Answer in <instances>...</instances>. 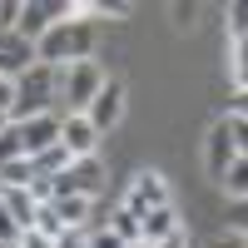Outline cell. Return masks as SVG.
<instances>
[{
	"instance_id": "5",
	"label": "cell",
	"mask_w": 248,
	"mask_h": 248,
	"mask_svg": "<svg viewBox=\"0 0 248 248\" xmlns=\"http://www.w3.org/2000/svg\"><path fill=\"white\" fill-rule=\"evenodd\" d=\"M50 184H55V199H65V194H85V199H94L99 189H105V164H99V154L75 159L70 169H65V174H55Z\"/></svg>"
},
{
	"instance_id": "3",
	"label": "cell",
	"mask_w": 248,
	"mask_h": 248,
	"mask_svg": "<svg viewBox=\"0 0 248 248\" xmlns=\"http://www.w3.org/2000/svg\"><path fill=\"white\" fill-rule=\"evenodd\" d=\"M105 65L99 60H79V65H65L60 70V85H55V99H65V114H85L90 99L99 94V85H105Z\"/></svg>"
},
{
	"instance_id": "18",
	"label": "cell",
	"mask_w": 248,
	"mask_h": 248,
	"mask_svg": "<svg viewBox=\"0 0 248 248\" xmlns=\"http://www.w3.org/2000/svg\"><path fill=\"white\" fill-rule=\"evenodd\" d=\"M223 30H229V45H243V35H248V10L238 5V0L223 10Z\"/></svg>"
},
{
	"instance_id": "28",
	"label": "cell",
	"mask_w": 248,
	"mask_h": 248,
	"mask_svg": "<svg viewBox=\"0 0 248 248\" xmlns=\"http://www.w3.org/2000/svg\"><path fill=\"white\" fill-rule=\"evenodd\" d=\"M10 105H15V79H0V114L10 119Z\"/></svg>"
},
{
	"instance_id": "6",
	"label": "cell",
	"mask_w": 248,
	"mask_h": 248,
	"mask_svg": "<svg viewBox=\"0 0 248 248\" xmlns=\"http://www.w3.org/2000/svg\"><path fill=\"white\" fill-rule=\"evenodd\" d=\"M85 119L94 124V134H109L114 124L124 119V79H119V75H109L105 85H99V94L90 99V109H85Z\"/></svg>"
},
{
	"instance_id": "2",
	"label": "cell",
	"mask_w": 248,
	"mask_h": 248,
	"mask_svg": "<svg viewBox=\"0 0 248 248\" xmlns=\"http://www.w3.org/2000/svg\"><path fill=\"white\" fill-rule=\"evenodd\" d=\"M55 85H60V70H50V65H35L15 79V105H10V124H25V119H35V114H50V105H55Z\"/></svg>"
},
{
	"instance_id": "24",
	"label": "cell",
	"mask_w": 248,
	"mask_h": 248,
	"mask_svg": "<svg viewBox=\"0 0 248 248\" xmlns=\"http://www.w3.org/2000/svg\"><path fill=\"white\" fill-rule=\"evenodd\" d=\"M20 233H25V229H20V223H15L5 209H0V243H10V248H15V243H20Z\"/></svg>"
},
{
	"instance_id": "7",
	"label": "cell",
	"mask_w": 248,
	"mask_h": 248,
	"mask_svg": "<svg viewBox=\"0 0 248 248\" xmlns=\"http://www.w3.org/2000/svg\"><path fill=\"white\" fill-rule=\"evenodd\" d=\"M60 149H65L70 159H90V154H99L94 124H90L85 114H60Z\"/></svg>"
},
{
	"instance_id": "1",
	"label": "cell",
	"mask_w": 248,
	"mask_h": 248,
	"mask_svg": "<svg viewBox=\"0 0 248 248\" xmlns=\"http://www.w3.org/2000/svg\"><path fill=\"white\" fill-rule=\"evenodd\" d=\"M35 60L50 70L79 65V60H94V25H79V20H60L45 35L35 40Z\"/></svg>"
},
{
	"instance_id": "11",
	"label": "cell",
	"mask_w": 248,
	"mask_h": 248,
	"mask_svg": "<svg viewBox=\"0 0 248 248\" xmlns=\"http://www.w3.org/2000/svg\"><path fill=\"white\" fill-rule=\"evenodd\" d=\"M50 209H55V218L65 223V229H90V209H94V199H85V194H65V199H55Z\"/></svg>"
},
{
	"instance_id": "16",
	"label": "cell",
	"mask_w": 248,
	"mask_h": 248,
	"mask_svg": "<svg viewBox=\"0 0 248 248\" xmlns=\"http://www.w3.org/2000/svg\"><path fill=\"white\" fill-rule=\"evenodd\" d=\"M70 164H75V159L55 144V149H45V154H35V159H30V169H35V179H55V174H65Z\"/></svg>"
},
{
	"instance_id": "27",
	"label": "cell",
	"mask_w": 248,
	"mask_h": 248,
	"mask_svg": "<svg viewBox=\"0 0 248 248\" xmlns=\"http://www.w3.org/2000/svg\"><path fill=\"white\" fill-rule=\"evenodd\" d=\"M15 248H55V243H50L45 233H35V229H25V233H20V243H15Z\"/></svg>"
},
{
	"instance_id": "31",
	"label": "cell",
	"mask_w": 248,
	"mask_h": 248,
	"mask_svg": "<svg viewBox=\"0 0 248 248\" xmlns=\"http://www.w3.org/2000/svg\"><path fill=\"white\" fill-rule=\"evenodd\" d=\"M129 248H154V243H144V238H139V243H129Z\"/></svg>"
},
{
	"instance_id": "17",
	"label": "cell",
	"mask_w": 248,
	"mask_h": 248,
	"mask_svg": "<svg viewBox=\"0 0 248 248\" xmlns=\"http://www.w3.org/2000/svg\"><path fill=\"white\" fill-rule=\"evenodd\" d=\"M30 179H35L30 159H10V164H0V189H30Z\"/></svg>"
},
{
	"instance_id": "12",
	"label": "cell",
	"mask_w": 248,
	"mask_h": 248,
	"mask_svg": "<svg viewBox=\"0 0 248 248\" xmlns=\"http://www.w3.org/2000/svg\"><path fill=\"white\" fill-rule=\"evenodd\" d=\"M179 229V214H174V203H164V209H149V214H139V238L144 243H159L164 233H174Z\"/></svg>"
},
{
	"instance_id": "23",
	"label": "cell",
	"mask_w": 248,
	"mask_h": 248,
	"mask_svg": "<svg viewBox=\"0 0 248 248\" xmlns=\"http://www.w3.org/2000/svg\"><path fill=\"white\" fill-rule=\"evenodd\" d=\"M55 248H90V229H65L55 238Z\"/></svg>"
},
{
	"instance_id": "15",
	"label": "cell",
	"mask_w": 248,
	"mask_h": 248,
	"mask_svg": "<svg viewBox=\"0 0 248 248\" xmlns=\"http://www.w3.org/2000/svg\"><path fill=\"white\" fill-rule=\"evenodd\" d=\"M218 184H223V194H229L233 203H243V194H248V159L238 154V159L229 164V169L218 174Z\"/></svg>"
},
{
	"instance_id": "29",
	"label": "cell",
	"mask_w": 248,
	"mask_h": 248,
	"mask_svg": "<svg viewBox=\"0 0 248 248\" xmlns=\"http://www.w3.org/2000/svg\"><path fill=\"white\" fill-rule=\"evenodd\" d=\"M218 248H243V233H218Z\"/></svg>"
},
{
	"instance_id": "8",
	"label": "cell",
	"mask_w": 248,
	"mask_h": 248,
	"mask_svg": "<svg viewBox=\"0 0 248 248\" xmlns=\"http://www.w3.org/2000/svg\"><path fill=\"white\" fill-rule=\"evenodd\" d=\"M15 134H20L25 159H35V154H45V149L60 144V114H55V109H50V114H35V119H25V124H15Z\"/></svg>"
},
{
	"instance_id": "10",
	"label": "cell",
	"mask_w": 248,
	"mask_h": 248,
	"mask_svg": "<svg viewBox=\"0 0 248 248\" xmlns=\"http://www.w3.org/2000/svg\"><path fill=\"white\" fill-rule=\"evenodd\" d=\"M30 65H35V45L20 40L15 30H5L0 35V79H20Z\"/></svg>"
},
{
	"instance_id": "13",
	"label": "cell",
	"mask_w": 248,
	"mask_h": 248,
	"mask_svg": "<svg viewBox=\"0 0 248 248\" xmlns=\"http://www.w3.org/2000/svg\"><path fill=\"white\" fill-rule=\"evenodd\" d=\"M0 209H5V214H10L15 223H20V229H30L40 203L30 199V189H0Z\"/></svg>"
},
{
	"instance_id": "20",
	"label": "cell",
	"mask_w": 248,
	"mask_h": 248,
	"mask_svg": "<svg viewBox=\"0 0 248 248\" xmlns=\"http://www.w3.org/2000/svg\"><path fill=\"white\" fill-rule=\"evenodd\" d=\"M169 15H174V30H194L199 25V5H194V0H174Z\"/></svg>"
},
{
	"instance_id": "32",
	"label": "cell",
	"mask_w": 248,
	"mask_h": 248,
	"mask_svg": "<svg viewBox=\"0 0 248 248\" xmlns=\"http://www.w3.org/2000/svg\"><path fill=\"white\" fill-rule=\"evenodd\" d=\"M0 248H10V243H0Z\"/></svg>"
},
{
	"instance_id": "4",
	"label": "cell",
	"mask_w": 248,
	"mask_h": 248,
	"mask_svg": "<svg viewBox=\"0 0 248 248\" xmlns=\"http://www.w3.org/2000/svg\"><path fill=\"white\" fill-rule=\"evenodd\" d=\"M124 209H134V214H149V209H164V203H174V194H169V179H164L159 169H139L134 179H129V189H124Z\"/></svg>"
},
{
	"instance_id": "19",
	"label": "cell",
	"mask_w": 248,
	"mask_h": 248,
	"mask_svg": "<svg viewBox=\"0 0 248 248\" xmlns=\"http://www.w3.org/2000/svg\"><path fill=\"white\" fill-rule=\"evenodd\" d=\"M243 60H248L243 45H229V79H233V90H238V94L248 90V65H243Z\"/></svg>"
},
{
	"instance_id": "22",
	"label": "cell",
	"mask_w": 248,
	"mask_h": 248,
	"mask_svg": "<svg viewBox=\"0 0 248 248\" xmlns=\"http://www.w3.org/2000/svg\"><path fill=\"white\" fill-rule=\"evenodd\" d=\"M154 248H194V233H189V223H179L174 233H164Z\"/></svg>"
},
{
	"instance_id": "30",
	"label": "cell",
	"mask_w": 248,
	"mask_h": 248,
	"mask_svg": "<svg viewBox=\"0 0 248 248\" xmlns=\"http://www.w3.org/2000/svg\"><path fill=\"white\" fill-rule=\"evenodd\" d=\"M5 129H10V119H5V114H0V134H5Z\"/></svg>"
},
{
	"instance_id": "26",
	"label": "cell",
	"mask_w": 248,
	"mask_h": 248,
	"mask_svg": "<svg viewBox=\"0 0 248 248\" xmlns=\"http://www.w3.org/2000/svg\"><path fill=\"white\" fill-rule=\"evenodd\" d=\"M90 248H124V243H119L109 229H90Z\"/></svg>"
},
{
	"instance_id": "14",
	"label": "cell",
	"mask_w": 248,
	"mask_h": 248,
	"mask_svg": "<svg viewBox=\"0 0 248 248\" xmlns=\"http://www.w3.org/2000/svg\"><path fill=\"white\" fill-rule=\"evenodd\" d=\"M105 229L124 243V248H129V243H139V214L134 209H124V203H119V209L109 214V223H105Z\"/></svg>"
},
{
	"instance_id": "21",
	"label": "cell",
	"mask_w": 248,
	"mask_h": 248,
	"mask_svg": "<svg viewBox=\"0 0 248 248\" xmlns=\"http://www.w3.org/2000/svg\"><path fill=\"white\" fill-rule=\"evenodd\" d=\"M10 159H25V149H20V134H15V124L5 134H0V164H10Z\"/></svg>"
},
{
	"instance_id": "9",
	"label": "cell",
	"mask_w": 248,
	"mask_h": 248,
	"mask_svg": "<svg viewBox=\"0 0 248 248\" xmlns=\"http://www.w3.org/2000/svg\"><path fill=\"white\" fill-rule=\"evenodd\" d=\"M60 20H65V5H55V0H50V5H45V0H25V5H20V20H15V35L35 45V40L45 35L50 25H60Z\"/></svg>"
},
{
	"instance_id": "25",
	"label": "cell",
	"mask_w": 248,
	"mask_h": 248,
	"mask_svg": "<svg viewBox=\"0 0 248 248\" xmlns=\"http://www.w3.org/2000/svg\"><path fill=\"white\" fill-rule=\"evenodd\" d=\"M15 20H20V0H0V35L15 30Z\"/></svg>"
}]
</instances>
